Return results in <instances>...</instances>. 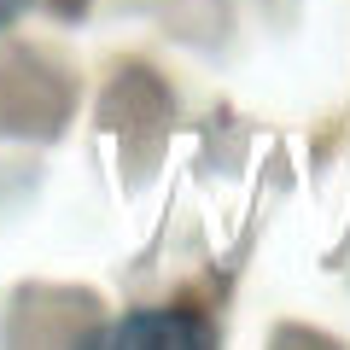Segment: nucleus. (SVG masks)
<instances>
[{"instance_id": "f03ea898", "label": "nucleus", "mask_w": 350, "mask_h": 350, "mask_svg": "<svg viewBox=\"0 0 350 350\" xmlns=\"http://www.w3.org/2000/svg\"><path fill=\"white\" fill-rule=\"evenodd\" d=\"M18 12H24V0H0V29L12 24V18H18Z\"/></svg>"}, {"instance_id": "f257e3e1", "label": "nucleus", "mask_w": 350, "mask_h": 350, "mask_svg": "<svg viewBox=\"0 0 350 350\" xmlns=\"http://www.w3.org/2000/svg\"><path fill=\"white\" fill-rule=\"evenodd\" d=\"M82 345H140V350H204L216 345V333L199 321L193 310H135L117 315L111 327L88 333Z\"/></svg>"}]
</instances>
